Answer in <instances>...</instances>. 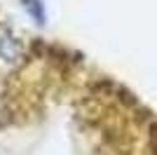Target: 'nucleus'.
Instances as JSON below:
<instances>
[{
  "mask_svg": "<svg viewBox=\"0 0 157 155\" xmlns=\"http://www.w3.org/2000/svg\"><path fill=\"white\" fill-rule=\"evenodd\" d=\"M0 19H2V12H0Z\"/></svg>",
  "mask_w": 157,
  "mask_h": 155,
  "instance_id": "f257e3e1",
  "label": "nucleus"
}]
</instances>
